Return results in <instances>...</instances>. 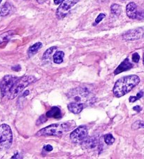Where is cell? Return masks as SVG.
Returning a JSON list of instances; mask_svg holds the SVG:
<instances>
[{
  "label": "cell",
  "mask_w": 144,
  "mask_h": 159,
  "mask_svg": "<svg viewBox=\"0 0 144 159\" xmlns=\"http://www.w3.org/2000/svg\"><path fill=\"white\" fill-rule=\"evenodd\" d=\"M140 79L137 75L124 76L116 81L113 88V94L115 97L120 98L127 94L139 84Z\"/></svg>",
  "instance_id": "6da1fadb"
},
{
  "label": "cell",
  "mask_w": 144,
  "mask_h": 159,
  "mask_svg": "<svg viewBox=\"0 0 144 159\" xmlns=\"http://www.w3.org/2000/svg\"><path fill=\"white\" fill-rule=\"evenodd\" d=\"M75 123L74 121L59 123L42 128L36 134L37 136H56L59 137L73 129Z\"/></svg>",
  "instance_id": "7a4b0ae2"
},
{
  "label": "cell",
  "mask_w": 144,
  "mask_h": 159,
  "mask_svg": "<svg viewBox=\"0 0 144 159\" xmlns=\"http://www.w3.org/2000/svg\"><path fill=\"white\" fill-rule=\"evenodd\" d=\"M36 81L37 79L35 76H25L23 77H18L14 84L13 85L12 89L10 90L7 98L10 100L14 99L19 94H21L24 89H26L27 86H29L32 83H34Z\"/></svg>",
  "instance_id": "3957f363"
},
{
  "label": "cell",
  "mask_w": 144,
  "mask_h": 159,
  "mask_svg": "<svg viewBox=\"0 0 144 159\" xmlns=\"http://www.w3.org/2000/svg\"><path fill=\"white\" fill-rule=\"evenodd\" d=\"M68 98L70 99H73V102L82 103L84 105L85 104L89 105L91 101L94 100L92 93L86 88H77L72 90L68 93Z\"/></svg>",
  "instance_id": "277c9868"
},
{
  "label": "cell",
  "mask_w": 144,
  "mask_h": 159,
  "mask_svg": "<svg viewBox=\"0 0 144 159\" xmlns=\"http://www.w3.org/2000/svg\"><path fill=\"white\" fill-rule=\"evenodd\" d=\"M13 134L9 125L2 124L0 125V149H8L12 146Z\"/></svg>",
  "instance_id": "5b68a950"
},
{
  "label": "cell",
  "mask_w": 144,
  "mask_h": 159,
  "mask_svg": "<svg viewBox=\"0 0 144 159\" xmlns=\"http://www.w3.org/2000/svg\"><path fill=\"white\" fill-rule=\"evenodd\" d=\"M18 79V76L13 75H6L4 76L3 79L0 81V90L2 96L7 97L13 85Z\"/></svg>",
  "instance_id": "8992f818"
},
{
  "label": "cell",
  "mask_w": 144,
  "mask_h": 159,
  "mask_svg": "<svg viewBox=\"0 0 144 159\" xmlns=\"http://www.w3.org/2000/svg\"><path fill=\"white\" fill-rule=\"evenodd\" d=\"M78 0H63V2L56 10V16L58 18L61 19L65 17L72 8L75 5Z\"/></svg>",
  "instance_id": "52a82bcc"
},
{
  "label": "cell",
  "mask_w": 144,
  "mask_h": 159,
  "mask_svg": "<svg viewBox=\"0 0 144 159\" xmlns=\"http://www.w3.org/2000/svg\"><path fill=\"white\" fill-rule=\"evenodd\" d=\"M87 135L88 130L87 126L81 125L73 131V133L70 134V138L74 143H79L84 141L87 138Z\"/></svg>",
  "instance_id": "ba28073f"
},
{
  "label": "cell",
  "mask_w": 144,
  "mask_h": 159,
  "mask_svg": "<svg viewBox=\"0 0 144 159\" xmlns=\"http://www.w3.org/2000/svg\"><path fill=\"white\" fill-rule=\"evenodd\" d=\"M144 37V27L130 30L122 34V39L125 41L138 40Z\"/></svg>",
  "instance_id": "9c48e42d"
},
{
  "label": "cell",
  "mask_w": 144,
  "mask_h": 159,
  "mask_svg": "<svg viewBox=\"0 0 144 159\" xmlns=\"http://www.w3.org/2000/svg\"><path fill=\"white\" fill-rule=\"evenodd\" d=\"M98 140L96 137H90L86 138L82 142V147L83 149L88 151H94L98 147Z\"/></svg>",
  "instance_id": "30bf717a"
},
{
  "label": "cell",
  "mask_w": 144,
  "mask_h": 159,
  "mask_svg": "<svg viewBox=\"0 0 144 159\" xmlns=\"http://www.w3.org/2000/svg\"><path fill=\"white\" fill-rule=\"evenodd\" d=\"M126 13L127 16L131 19L138 18V12L137 11V6L134 2H130L127 5Z\"/></svg>",
  "instance_id": "8fae6325"
},
{
  "label": "cell",
  "mask_w": 144,
  "mask_h": 159,
  "mask_svg": "<svg viewBox=\"0 0 144 159\" xmlns=\"http://www.w3.org/2000/svg\"><path fill=\"white\" fill-rule=\"evenodd\" d=\"M132 67L133 65L132 64L131 62L129 61V58H126L122 62H121V64L119 65L117 69L115 70V75H119V74L125 72V71L129 70L130 69H132Z\"/></svg>",
  "instance_id": "7c38bea8"
},
{
  "label": "cell",
  "mask_w": 144,
  "mask_h": 159,
  "mask_svg": "<svg viewBox=\"0 0 144 159\" xmlns=\"http://www.w3.org/2000/svg\"><path fill=\"white\" fill-rule=\"evenodd\" d=\"M69 111L73 114H79L84 109V105L82 103H78L75 102H72L68 105Z\"/></svg>",
  "instance_id": "4fadbf2b"
},
{
  "label": "cell",
  "mask_w": 144,
  "mask_h": 159,
  "mask_svg": "<svg viewBox=\"0 0 144 159\" xmlns=\"http://www.w3.org/2000/svg\"><path fill=\"white\" fill-rule=\"evenodd\" d=\"M46 116L48 118L60 119V118L62 117L61 111H60V109L58 107H53L51 109V110H49L47 112Z\"/></svg>",
  "instance_id": "5bb4252c"
},
{
  "label": "cell",
  "mask_w": 144,
  "mask_h": 159,
  "mask_svg": "<svg viewBox=\"0 0 144 159\" xmlns=\"http://www.w3.org/2000/svg\"><path fill=\"white\" fill-rule=\"evenodd\" d=\"M41 47H42V43L41 42H37L30 46L28 51H27V55H28V56L30 57L34 56V55H35L40 50Z\"/></svg>",
  "instance_id": "9a60e30c"
},
{
  "label": "cell",
  "mask_w": 144,
  "mask_h": 159,
  "mask_svg": "<svg viewBox=\"0 0 144 159\" xmlns=\"http://www.w3.org/2000/svg\"><path fill=\"white\" fill-rule=\"evenodd\" d=\"M15 32L13 30H10V31H8L4 32V33L0 34V44L3 43L4 42L9 41L12 37L14 34Z\"/></svg>",
  "instance_id": "2e32d148"
},
{
  "label": "cell",
  "mask_w": 144,
  "mask_h": 159,
  "mask_svg": "<svg viewBox=\"0 0 144 159\" xmlns=\"http://www.w3.org/2000/svg\"><path fill=\"white\" fill-rule=\"evenodd\" d=\"M64 53L63 51H56L54 55V62L56 64H60L63 61Z\"/></svg>",
  "instance_id": "e0dca14e"
},
{
  "label": "cell",
  "mask_w": 144,
  "mask_h": 159,
  "mask_svg": "<svg viewBox=\"0 0 144 159\" xmlns=\"http://www.w3.org/2000/svg\"><path fill=\"white\" fill-rule=\"evenodd\" d=\"M11 10H12V6L9 3H6L1 8V10H0V16H7L10 13Z\"/></svg>",
  "instance_id": "ac0fdd59"
},
{
  "label": "cell",
  "mask_w": 144,
  "mask_h": 159,
  "mask_svg": "<svg viewBox=\"0 0 144 159\" xmlns=\"http://www.w3.org/2000/svg\"><path fill=\"white\" fill-rule=\"evenodd\" d=\"M56 49L57 48L56 46H52V47L47 49L45 51V53L43 55V60H49V58H51V55L53 54L54 51H56Z\"/></svg>",
  "instance_id": "d6986e66"
},
{
  "label": "cell",
  "mask_w": 144,
  "mask_h": 159,
  "mask_svg": "<svg viewBox=\"0 0 144 159\" xmlns=\"http://www.w3.org/2000/svg\"><path fill=\"white\" fill-rule=\"evenodd\" d=\"M110 10H111V12L114 14L115 16H119L121 13V7L120 5L117 4H113L111 7H110Z\"/></svg>",
  "instance_id": "ffe728a7"
},
{
  "label": "cell",
  "mask_w": 144,
  "mask_h": 159,
  "mask_svg": "<svg viewBox=\"0 0 144 159\" xmlns=\"http://www.w3.org/2000/svg\"><path fill=\"white\" fill-rule=\"evenodd\" d=\"M104 140H105V142H106L107 144L111 145L114 143L115 138H114V137L112 135V134L108 133V134H106V135H104Z\"/></svg>",
  "instance_id": "44dd1931"
},
{
  "label": "cell",
  "mask_w": 144,
  "mask_h": 159,
  "mask_svg": "<svg viewBox=\"0 0 144 159\" xmlns=\"http://www.w3.org/2000/svg\"><path fill=\"white\" fill-rule=\"evenodd\" d=\"M138 128H144V121H141V120H138L136 121L132 125V129L137 130Z\"/></svg>",
  "instance_id": "7402d4cb"
},
{
  "label": "cell",
  "mask_w": 144,
  "mask_h": 159,
  "mask_svg": "<svg viewBox=\"0 0 144 159\" xmlns=\"http://www.w3.org/2000/svg\"><path fill=\"white\" fill-rule=\"evenodd\" d=\"M105 17H106V15H105L104 13H101V14H99L98 16V17L96 18L95 22H94L93 25H98L99 23H101V21H102V20H103Z\"/></svg>",
  "instance_id": "603a6c76"
},
{
  "label": "cell",
  "mask_w": 144,
  "mask_h": 159,
  "mask_svg": "<svg viewBox=\"0 0 144 159\" xmlns=\"http://www.w3.org/2000/svg\"><path fill=\"white\" fill-rule=\"evenodd\" d=\"M139 60H140V56L137 53H134V54L132 55L133 62L137 63V62H138V61H139Z\"/></svg>",
  "instance_id": "cb8c5ba5"
},
{
  "label": "cell",
  "mask_w": 144,
  "mask_h": 159,
  "mask_svg": "<svg viewBox=\"0 0 144 159\" xmlns=\"http://www.w3.org/2000/svg\"><path fill=\"white\" fill-rule=\"evenodd\" d=\"M46 120V119L45 116H41L40 117V119H39L37 120V125H41L42 124V123H44V122H45Z\"/></svg>",
  "instance_id": "d4e9b609"
},
{
  "label": "cell",
  "mask_w": 144,
  "mask_h": 159,
  "mask_svg": "<svg viewBox=\"0 0 144 159\" xmlns=\"http://www.w3.org/2000/svg\"><path fill=\"white\" fill-rule=\"evenodd\" d=\"M44 150H45L46 152H51L53 150V147L49 144H46L44 147Z\"/></svg>",
  "instance_id": "484cf974"
},
{
  "label": "cell",
  "mask_w": 144,
  "mask_h": 159,
  "mask_svg": "<svg viewBox=\"0 0 144 159\" xmlns=\"http://www.w3.org/2000/svg\"><path fill=\"white\" fill-rule=\"evenodd\" d=\"M133 109H134V111H137V112H139V111H141V109H142V108H141L140 106L137 105V106L134 107H133Z\"/></svg>",
  "instance_id": "4316f807"
},
{
  "label": "cell",
  "mask_w": 144,
  "mask_h": 159,
  "mask_svg": "<svg viewBox=\"0 0 144 159\" xmlns=\"http://www.w3.org/2000/svg\"><path fill=\"white\" fill-rule=\"evenodd\" d=\"M63 0H54L55 4H60L63 2Z\"/></svg>",
  "instance_id": "83f0119b"
},
{
  "label": "cell",
  "mask_w": 144,
  "mask_h": 159,
  "mask_svg": "<svg viewBox=\"0 0 144 159\" xmlns=\"http://www.w3.org/2000/svg\"><path fill=\"white\" fill-rule=\"evenodd\" d=\"M46 1V0H37V3H39V4H43V3H44V2H45Z\"/></svg>",
  "instance_id": "f1b7e54d"
},
{
  "label": "cell",
  "mask_w": 144,
  "mask_h": 159,
  "mask_svg": "<svg viewBox=\"0 0 144 159\" xmlns=\"http://www.w3.org/2000/svg\"><path fill=\"white\" fill-rule=\"evenodd\" d=\"M19 154H18V153H16V154H15L14 156H12V158H21V157H18V156Z\"/></svg>",
  "instance_id": "f546056e"
},
{
  "label": "cell",
  "mask_w": 144,
  "mask_h": 159,
  "mask_svg": "<svg viewBox=\"0 0 144 159\" xmlns=\"http://www.w3.org/2000/svg\"><path fill=\"white\" fill-rule=\"evenodd\" d=\"M17 67H18V70H21V67H20V65H17ZM12 70H16V71H18V70H17V68H15V67H12Z\"/></svg>",
  "instance_id": "4dcf8cb0"
},
{
  "label": "cell",
  "mask_w": 144,
  "mask_h": 159,
  "mask_svg": "<svg viewBox=\"0 0 144 159\" xmlns=\"http://www.w3.org/2000/svg\"><path fill=\"white\" fill-rule=\"evenodd\" d=\"M143 65H144V53H143Z\"/></svg>",
  "instance_id": "1f68e13d"
},
{
  "label": "cell",
  "mask_w": 144,
  "mask_h": 159,
  "mask_svg": "<svg viewBox=\"0 0 144 159\" xmlns=\"http://www.w3.org/2000/svg\"><path fill=\"white\" fill-rule=\"evenodd\" d=\"M2 0H0V4H1V2H2Z\"/></svg>",
  "instance_id": "d6a6232c"
},
{
  "label": "cell",
  "mask_w": 144,
  "mask_h": 159,
  "mask_svg": "<svg viewBox=\"0 0 144 159\" xmlns=\"http://www.w3.org/2000/svg\"><path fill=\"white\" fill-rule=\"evenodd\" d=\"M121 1H124V0H121Z\"/></svg>",
  "instance_id": "836d02e7"
}]
</instances>
